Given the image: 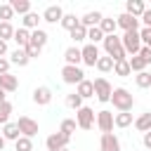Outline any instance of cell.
I'll return each mask as SVG.
<instances>
[{
	"instance_id": "1",
	"label": "cell",
	"mask_w": 151,
	"mask_h": 151,
	"mask_svg": "<svg viewBox=\"0 0 151 151\" xmlns=\"http://www.w3.org/2000/svg\"><path fill=\"white\" fill-rule=\"evenodd\" d=\"M104 52H106V57H111L113 61L127 59V52H125V47H123V40H120V35H116V33L104 38Z\"/></svg>"
},
{
	"instance_id": "2",
	"label": "cell",
	"mask_w": 151,
	"mask_h": 151,
	"mask_svg": "<svg viewBox=\"0 0 151 151\" xmlns=\"http://www.w3.org/2000/svg\"><path fill=\"white\" fill-rule=\"evenodd\" d=\"M111 101H113V109H118V113L132 111V106H134V97H132L130 90H125V87H113Z\"/></svg>"
},
{
	"instance_id": "3",
	"label": "cell",
	"mask_w": 151,
	"mask_h": 151,
	"mask_svg": "<svg viewBox=\"0 0 151 151\" xmlns=\"http://www.w3.org/2000/svg\"><path fill=\"white\" fill-rule=\"evenodd\" d=\"M120 40H123V47H125V52H127V54H132V57H137V54H139V50H142L139 31H127V33H123V35H120Z\"/></svg>"
},
{
	"instance_id": "4",
	"label": "cell",
	"mask_w": 151,
	"mask_h": 151,
	"mask_svg": "<svg viewBox=\"0 0 151 151\" xmlns=\"http://www.w3.org/2000/svg\"><path fill=\"white\" fill-rule=\"evenodd\" d=\"M61 80L66 83V85H80L83 80H85V71L80 68V66H64L61 68Z\"/></svg>"
},
{
	"instance_id": "5",
	"label": "cell",
	"mask_w": 151,
	"mask_h": 151,
	"mask_svg": "<svg viewBox=\"0 0 151 151\" xmlns=\"http://www.w3.org/2000/svg\"><path fill=\"white\" fill-rule=\"evenodd\" d=\"M94 83V97L99 99V101H111V94H113V87H111V83L106 80V78H94L92 80Z\"/></svg>"
},
{
	"instance_id": "6",
	"label": "cell",
	"mask_w": 151,
	"mask_h": 151,
	"mask_svg": "<svg viewBox=\"0 0 151 151\" xmlns=\"http://www.w3.org/2000/svg\"><path fill=\"white\" fill-rule=\"evenodd\" d=\"M76 123H78V127H80V130H92V125L97 123V118H94V111H92L90 106H83V109H78V111H76Z\"/></svg>"
},
{
	"instance_id": "7",
	"label": "cell",
	"mask_w": 151,
	"mask_h": 151,
	"mask_svg": "<svg viewBox=\"0 0 151 151\" xmlns=\"http://www.w3.org/2000/svg\"><path fill=\"white\" fill-rule=\"evenodd\" d=\"M17 125H19V130H21V137L33 139V137L38 134V123H35L33 118H28V116H19Z\"/></svg>"
},
{
	"instance_id": "8",
	"label": "cell",
	"mask_w": 151,
	"mask_h": 151,
	"mask_svg": "<svg viewBox=\"0 0 151 151\" xmlns=\"http://www.w3.org/2000/svg\"><path fill=\"white\" fill-rule=\"evenodd\" d=\"M68 139H71V137H66V134H61V132H52V134L45 139V146H47V151H61V149L68 146Z\"/></svg>"
},
{
	"instance_id": "9",
	"label": "cell",
	"mask_w": 151,
	"mask_h": 151,
	"mask_svg": "<svg viewBox=\"0 0 151 151\" xmlns=\"http://www.w3.org/2000/svg\"><path fill=\"white\" fill-rule=\"evenodd\" d=\"M116 21H118V28H123V33H127V31H139V24H142L137 17H132V14H127V12L118 14Z\"/></svg>"
},
{
	"instance_id": "10",
	"label": "cell",
	"mask_w": 151,
	"mask_h": 151,
	"mask_svg": "<svg viewBox=\"0 0 151 151\" xmlns=\"http://www.w3.org/2000/svg\"><path fill=\"white\" fill-rule=\"evenodd\" d=\"M113 118H116L113 111H106V109L104 111H97V127L101 130V134L104 132H113V125H116Z\"/></svg>"
},
{
	"instance_id": "11",
	"label": "cell",
	"mask_w": 151,
	"mask_h": 151,
	"mask_svg": "<svg viewBox=\"0 0 151 151\" xmlns=\"http://www.w3.org/2000/svg\"><path fill=\"white\" fill-rule=\"evenodd\" d=\"M80 52H83V64H85V66H97V61H99V57H101L97 45L87 42L85 47H80Z\"/></svg>"
},
{
	"instance_id": "12",
	"label": "cell",
	"mask_w": 151,
	"mask_h": 151,
	"mask_svg": "<svg viewBox=\"0 0 151 151\" xmlns=\"http://www.w3.org/2000/svg\"><path fill=\"white\" fill-rule=\"evenodd\" d=\"M99 149L101 151H120V139L113 132H104L101 134V142H99Z\"/></svg>"
},
{
	"instance_id": "13",
	"label": "cell",
	"mask_w": 151,
	"mask_h": 151,
	"mask_svg": "<svg viewBox=\"0 0 151 151\" xmlns=\"http://www.w3.org/2000/svg\"><path fill=\"white\" fill-rule=\"evenodd\" d=\"M64 19V9L59 7V5H50V7H45V12H42V21H47V24H57V21H61Z\"/></svg>"
},
{
	"instance_id": "14",
	"label": "cell",
	"mask_w": 151,
	"mask_h": 151,
	"mask_svg": "<svg viewBox=\"0 0 151 151\" xmlns=\"http://www.w3.org/2000/svg\"><path fill=\"white\" fill-rule=\"evenodd\" d=\"M33 101H35L38 106H47V104L52 101V90L45 87V85L35 87V90H33Z\"/></svg>"
},
{
	"instance_id": "15",
	"label": "cell",
	"mask_w": 151,
	"mask_h": 151,
	"mask_svg": "<svg viewBox=\"0 0 151 151\" xmlns=\"http://www.w3.org/2000/svg\"><path fill=\"white\" fill-rule=\"evenodd\" d=\"M125 12L132 14V17H137V19H142V14L146 12V2L144 0H127L125 2Z\"/></svg>"
},
{
	"instance_id": "16",
	"label": "cell",
	"mask_w": 151,
	"mask_h": 151,
	"mask_svg": "<svg viewBox=\"0 0 151 151\" xmlns=\"http://www.w3.org/2000/svg\"><path fill=\"white\" fill-rule=\"evenodd\" d=\"M64 59H66V64H68V66H78V64H83V52H80V47H78V45L66 47Z\"/></svg>"
},
{
	"instance_id": "17",
	"label": "cell",
	"mask_w": 151,
	"mask_h": 151,
	"mask_svg": "<svg viewBox=\"0 0 151 151\" xmlns=\"http://www.w3.org/2000/svg\"><path fill=\"white\" fill-rule=\"evenodd\" d=\"M101 19H104V14L94 9V12L83 14V17H80V24H83L85 28H94V26H99V24H101Z\"/></svg>"
},
{
	"instance_id": "18",
	"label": "cell",
	"mask_w": 151,
	"mask_h": 151,
	"mask_svg": "<svg viewBox=\"0 0 151 151\" xmlns=\"http://www.w3.org/2000/svg\"><path fill=\"white\" fill-rule=\"evenodd\" d=\"M2 137H5V142L9 139V142H17L19 137H21V130H19V125L17 123H7V125H2Z\"/></svg>"
},
{
	"instance_id": "19",
	"label": "cell",
	"mask_w": 151,
	"mask_h": 151,
	"mask_svg": "<svg viewBox=\"0 0 151 151\" xmlns=\"http://www.w3.org/2000/svg\"><path fill=\"white\" fill-rule=\"evenodd\" d=\"M21 50H26L28 45H31V31H26V28H17L14 31V38H12Z\"/></svg>"
},
{
	"instance_id": "20",
	"label": "cell",
	"mask_w": 151,
	"mask_h": 151,
	"mask_svg": "<svg viewBox=\"0 0 151 151\" xmlns=\"http://www.w3.org/2000/svg\"><path fill=\"white\" fill-rule=\"evenodd\" d=\"M0 87H2L5 92H14V90L19 87V78L12 76V73H5V76H0Z\"/></svg>"
},
{
	"instance_id": "21",
	"label": "cell",
	"mask_w": 151,
	"mask_h": 151,
	"mask_svg": "<svg viewBox=\"0 0 151 151\" xmlns=\"http://www.w3.org/2000/svg\"><path fill=\"white\" fill-rule=\"evenodd\" d=\"M40 21H42V17H38L35 12H28V14L21 19V28H26V31H35Z\"/></svg>"
},
{
	"instance_id": "22",
	"label": "cell",
	"mask_w": 151,
	"mask_h": 151,
	"mask_svg": "<svg viewBox=\"0 0 151 151\" xmlns=\"http://www.w3.org/2000/svg\"><path fill=\"white\" fill-rule=\"evenodd\" d=\"M134 127L139 132H151V111H144L139 118H134Z\"/></svg>"
},
{
	"instance_id": "23",
	"label": "cell",
	"mask_w": 151,
	"mask_h": 151,
	"mask_svg": "<svg viewBox=\"0 0 151 151\" xmlns=\"http://www.w3.org/2000/svg\"><path fill=\"white\" fill-rule=\"evenodd\" d=\"M9 61L12 64H17V66H26L28 61H31V57L26 54V50H21V47H17L12 54H9Z\"/></svg>"
},
{
	"instance_id": "24",
	"label": "cell",
	"mask_w": 151,
	"mask_h": 151,
	"mask_svg": "<svg viewBox=\"0 0 151 151\" xmlns=\"http://www.w3.org/2000/svg\"><path fill=\"white\" fill-rule=\"evenodd\" d=\"M99 28H101V33H104V35H113V33H116V28H118V21H116L113 17H104V19H101V24H99Z\"/></svg>"
},
{
	"instance_id": "25",
	"label": "cell",
	"mask_w": 151,
	"mask_h": 151,
	"mask_svg": "<svg viewBox=\"0 0 151 151\" xmlns=\"http://www.w3.org/2000/svg\"><path fill=\"white\" fill-rule=\"evenodd\" d=\"M76 92H78V94H80L83 99H87V97H94V83L85 78V80H83V83H80V85L76 87Z\"/></svg>"
},
{
	"instance_id": "26",
	"label": "cell",
	"mask_w": 151,
	"mask_h": 151,
	"mask_svg": "<svg viewBox=\"0 0 151 151\" xmlns=\"http://www.w3.org/2000/svg\"><path fill=\"white\" fill-rule=\"evenodd\" d=\"M9 5H12V9H14V14L26 17V14L31 12V2H28V0H9Z\"/></svg>"
},
{
	"instance_id": "27",
	"label": "cell",
	"mask_w": 151,
	"mask_h": 151,
	"mask_svg": "<svg viewBox=\"0 0 151 151\" xmlns=\"http://www.w3.org/2000/svg\"><path fill=\"white\" fill-rule=\"evenodd\" d=\"M47 40H50V35H47L42 28H35V31H31V42H33V45H38V47H45V45H47Z\"/></svg>"
},
{
	"instance_id": "28",
	"label": "cell",
	"mask_w": 151,
	"mask_h": 151,
	"mask_svg": "<svg viewBox=\"0 0 151 151\" xmlns=\"http://www.w3.org/2000/svg\"><path fill=\"white\" fill-rule=\"evenodd\" d=\"M113 73H116V76H120V78H127V76L132 73V68H130V61H127V59H123V61H116V64H113Z\"/></svg>"
},
{
	"instance_id": "29",
	"label": "cell",
	"mask_w": 151,
	"mask_h": 151,
	"mask_svg": "<svg viewBox=\"0 0 151 151\" xmlns=\"http://www.w3.org/2000/svg\"><path fill=\"white\" fill-rule=\"evenodd\" d=\"M113 123H116V127H130L134 120H132V113L130 111H123V113H116Z\"/></svg>"
},
{
	"instance_id": "30",
	"label": "cell",
	"mask_w": 151,
	"mask_h": 151,
	"mask_svg": "<svg viewBox=\"0 0 151 151\" xmlns=\"http://www.w3.org/2000/svg\"><path fill=\"white\" fill-rule=\"evenodd\" d=\"M76 127H78L76 118H64V120H61V127H59V132H61V134H66V137H71V134L76 132Z\"/></svg>"
},
{
	"instance_id": "31",
	"label": "cell",
	"mask_w": 151,
	"mask_h": 151,
	"mask_svg": "<svg viewBox=\"0 0 151 151\" xmlns=\"http://www.w3.org/2000/svg\"><path fill=\"white\" fill-rule=\"evenodd\" d=\"M14 31H17V28H14L9 21H0V40H5V42L12 40V38H14Z\"/></svg>"
},
{
	"instance_id": "32",
	"label": "cell",
	"mask_w": 151,
	"mask_h": 151,
	"mask_svg": "<svg viewBox=\"0 0 151 151\" xmlns=\"http://www.w3.org/2000/svg\"><path fill=\"white\" fill-rule=\"evenodd\" d=\"M59 24H61V26H64V28H66V31L71 33V31H73V28H76V26L80 24V19H78L76 14H64V19H61Z\"/></svg>"
},
{
	"instance_id": "33",
	"label": "cell",
	"mask_w": 151,
	"mask_h": 151,
	"mask_svg": "<svg viewBox=\"0 0 151 151\" xmlns=\"http://www.w3.org/2000/svg\"><path fill=\"white\" fill-rule=\"evenodd\" d=\"M104 33H101V28L99 26H94V28H87V40L92 42V45H97V42H104Z\"/></svg>"
},
{
	"instance_id": "34",
	"label": "cell",
	"mask_w": 151,
	"mask_h": 151,
	"mask_svg": "<svg viewBox=\"0 0 151 151\" xmlns=\"http://www.w3.org/2000/svg\"><path fill=\"white\" fill-rule=\"evenodd\" d=\"M66 106H68V109H73V111L83 109V97H80L78 92H73V94H66Z\"/></svg>"
},
{
	"instance_id": "35",
	"label": "cell",
	"mask_w": 151,
	"mask_h": 151,
	"mask_svg": "<svg viewBox=\"0 0 151 151\" xmlns=\"http://www.w3.org/2000/svg\"><path fill=\"white\" fill-rule=\"evenodd\" d=\"M134 83H137V87H142V90L151 87V73H149V71H142V73H137V76H134Z\"/></svg>"
},
{
	"instance_id": "36",
	"label": "cell",
	"mask_w": 151,
	"mask_h": 151,
	"mask_svg": "<svg viewBox=\"0 0 151 151\" xmlns=\"http://www.w3.org/2000/svg\"><path fill=\"white\" fill-rule=\"evenodd\" d=\"M71 38H73V42H83V40H87V28H85L83 24H78V26L71 31Z\"/></svg>"
},
{
	"instance_id": "37",
	"label": "cell",
	"mask_w": 151,
	"mask_h": 151,
	"mask_svg": "<svg viewBox=\"0 0 151 151\" xmlns=\"http://www.w3.org/2000/svg\"><path fill=\"white\" fill-rule=\"evenodd\" d=\"M127 61H130V68H132L134 73H142V71H146V61H144L139 54H137V57H130Z\"/></svg>"
},
{
	"instance_id": "38",
	"label": "cell",
	"mask_w": 151,
	"mask_h": 151,
	"mask_svg": "<svg viewBox=\"0 0 151 151\" xmlns=\"http://www.w3.org/2000/svg\"><path fill=\"white\" fill-rule=\"evenodd\" d=\"M113 64H116V61H113L111 57H106V54H104V57H99V61H97V68H99L101 73H109V71H113Z\"/></svg>"
},
{
	"instance_id": "39",
	"label": "cell",
	"mask_w": 151,
	"mask_h": 151,
	"mask_svg": "<svg viewBox=\"0 0 151 151\" xmlns=\"http://www.w3.org/2000/svg\"><path fill=\"white\" fill-rule=\"evenodd\" d=\"M9 116H12V104L9 101H2L0 104V125H7L9 123Z\"/></svg>"
},
{
	"instance_id": "40",
	"label": "cell",
	"mask_w": 151,
	"mask_h": 151,
	"mask_svg": "<svg viewBox=\"0 0 151 151\" xmlns=\"http://www.w3.org/2000/svg\"><path fill=\"white\" fill-rule=\"evenodd\" d=\"M14 149H17V151H33V142H31L28 137H19V139L14 142Z\"/></svg>"
},
{
	"instance_id": "41",
	"label": "cell",
	"mask_w": 151,
	"mask_h": 151,
	"mask_svg": "<svg viewBox=\"0 0 151 151\" xmlns=\"http://www.w3.org/2000/svg\"><path fill=\"white\" fill-rule=\"evenodd\" d=\"M9 19H14V9L9 2H5V5H0V21H9Z\"/></svg>"
},
{
	"instance_id": "42",
	"label": "cell",
	"mask_w": 151,
	"mask_h": 151,
	"mask_svg": "<svg viewBox=\"0 0 151 151\" xmlns=\"http://www.w3.org/2000/svg\"><path fill=\"white\" fill-rule=\"evenodd\" d=\"M139 38H142V45L151 50V28H144V26H142V28H139Z\"/></svg>"
},
{
	"instance_id": "43",
	"label": "cell",
	"mask_w": 151,
	"mask_h": 151,
	"mask_svg": "<svg viewBox=\"0 0 151 151\" xmlns=\"http://www.w3.org/2000/svg\"><path fill=\"white\" fill-rule=\"evenodd\" d=\"M40 52H42V47H38V45H33V42H31V45L26 47V54H28L31 59H38V57H40Z\"/></svg>"
},
{
	"instance_id": "44",
	"label": "cell",
	"mask_w": 151,
	"mask_h": 151,
	"mask_svg": "<svg viewBox=\"0 0 151 151\" xmlns=\"http://www.w3.org/2000/svg\"><path fill=\"white\" fill-rule=\"evenodd\" d=\"M142 24H144V28H151V7H146V12L142 14V19H139Z\"/></svg>"
},
{
	"instance_id": "45",
	"label": "cell",
	"mask_w": 151,
	"mask_h": 151,
	"mask_svg": "<svg viewBox=\"0 0 151 151\" xmlns=\"http://www.w3.org/2000/svg\"><path fill=\"white\" fill-rule=\"evenodd\" d=\"M139 57L146 61V66L151 64V50H149V47H144V45H142V50H139Z\"/></svg>"
},
{
	"instance_id": "46",
	"label": "cell",
	"mask_w": 151,
	"mask_h": 151,
	"mask_svg": "<svg viewBox=\"0 0 151 151\" xmlns=\"http://www.w3.org/2000/svg\"><path fill=\"white\" fill-rule=\"evenodd\" d=\"M9 66H12V61L9 59H0V76H5V73H9Z\"/></svg>"
},
{
	"instance_id": "47",
	"label": "cell",
	"mask_w": 151,
	"mask_h": 151,
	"mask_svg": "<svg viewBox=\"0 0 151 151\" xmlns=\"http://www.w3.org/2000/svg\"><path fill=\"white\" fill-rule=\"evenodd\" d=\"M7 52H9V50H7V42H5V40H0V59H2V57H7Z\"/></svg>"
},
{
	"instance_id": "48",
	"label": "cell",
	"mask_w": 151,
	"mask_h": 151,
	"mask_svg": "<svg viewBox=\"0 0 151 151\" xmlns=\"http://www.w3.org/2000/svg\"><path fill=\"white\" fill-rule=\"evenodd\" d=\"M142 142H144V146H146V149H151V132H144Z\"/></svg>"
},
{
	"instance_id": "49",
	"label": "cell",
	"mask_w": 151,
	"mask_h": 151,
	"mask_svg": "<svg viewBox=\"0 0 151 151\" xmlns=\"http://www.w3.org/2000/svg\"><path fill=\"white\" fill-rule=\"evenodd\" d=\"M2 101H7V92L0 87V104H2Z\"/></svg>"
},
{
	"instance_id": "50",
	"label": "cell",
	"mask_w": 151,
	"mask_h": 151,
	"mask_svg": "<svg viewBox=\"0 0 151 151\" xmlns=\"http://www.w3.org/2000/svg\"><path fill=\"white\" fill-rule=\"evenodd\" d=\"M2 149H5V137L0 134V151H2Z\"/></svg>"
},
{
	"instance_id": "51",
	"label": "cell",
	"mask_w": 151,
	"mask_h": 151,
	"mask_svg": "<svg viewBox=\"0 0 151 151\" xmlns=\"http://www.w3.org/2000/svg\"><path fill=\"white\" fill-rule=\"evenodd\" d=\"M61 151H68V149H61Z\"/></svg>"
}]
</instances>
